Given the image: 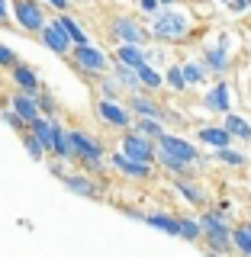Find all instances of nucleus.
<instances>
[{"label":"nucleus","mask_w":251,"mask_h":257,"mask_svg":"<svg viewBox=\"0 0 251 257\" xmlns=\"http://www.w3.org/2000/svg\"><path fill=\"white\" fill-rule=\"evenodd\" d=\"M200 161V151L197 145L187 142L184 135H174V132H164L158 139V158L155 164H161L164 171H171L174 177H187V171Z\"/></svg>","instance_id":"f257e3e1"},{"label":"nucleus","mask_w":251,"mask_h":257,"mask_svg":"<svg viewBox=\"0 0 251 257\" xmlns=\"http://www.w3.org/2000/svg\"><path fill=\"white\" fill-rule=\"evenodd\" d=\"M148 32L155 42H171V45H181L190 39L193 32V16L181 7H161V10L151 16L148 23Z\"/></svg>","instance_id":"f03ea898"},{"label":"nucleus","mask_w":251,"mask_h":257,"mask_svg":"<svg viewBox=\"0 0 251 257\" xmlns=\"http://www.w3.org/2000/svg\"><path fill=\"white\" fill-rule=\"evenodd\" d=\"M71 148H74V164H80V171L87 174H103L107 171V145L97 135H91L87 128H68Z\"/></svg>","instance_id":"7ed1b4c3"},{"label":"nucleus","mask_w":251,"mask_h":257,"mask_svg":"<svg viewBox=\"0 0 251 257\" xmlns=\"http://www.w3.org/2000/svg\"><path fill=\"white\" fill-rule=\"evenodd\" d=\"M200 225H203V241L209 244V251L229 254L232 247H235V241H232V228H229V222H225V215H219L216 209H206V212L200 215Z\"/></svg>","instance_id":"20e7f679"},{"label":"nucleus","mask_w":251,"mask_h":257,"mask_svg":"<svg viewBox=\"0 0 251 257\" xmlns=\"http://www.w3.org/2000/svg\"><path fill=\"white\" fill-rule=\"evenodd\" d=\"M71 64H74L80 74H91L94 80L100 74H110V71H113V58L103 52L100 45H94V42L74 45V52H71Z\"/></svg>","instance_id":"39448f33"},{"label":"nucleus","mask_w":251,"mask_h":257,"mask_svg":"<svg viewBox=\"0 0 251 257\" xmlns=\"http://www.w3.org/2000/svg\"><path fill=\"white\" fill-rule=\"evenodd\" d=\"M94 112H97V119H100L103 125L116 128V132H129V128H132V122H135L132 109H129V103L123 100V96H119V100H110V96H97Z\"/></svg>","instance_id":"423d86ee"},{"label":"nucleus","mask_w":251,"mask_h":257,"mask_svg":"<svg viewBox=\"0 0 251 257\" xmlns=\"http://www.w3.org/2000/svg\"><path fill=\"white\" fill-rule=\"evenodd\" d=\"M10 10H13L16 29H23V32L39 36V32L48 26V13H45L42 0H10Z\"/></svg>","instance_id":"0eeeda50"},{"label":"nucleus","mask_w":251,"mask_h":257,"mask_svg":"<svg viewBox=\"0 0 251 257\" xmlns=\"http://www.w3.org/2000/svg\"><path fill=\"white\" fill-rule=\"evenodd\" d=\"M119 151L135 161H145V164H155L158 158V142L148 139V135L135 132V128H129V132H119Z\"/></svg>","instance_id":"6e6552de"},{"label":"nucleus","mask_w":251,"mask_h":257,"mask_svg":"<svg viewBox=\"0 0 251 257\" xmlns=\"http://www.w3.org/2000/svg\"><path fill=\"white\" fill-rule=\"evenodd\" d=\"M110 32L116 36V42H129V45H148V39H151V32L148 26H142L135 16H113V23H110Z\"/></svg>","instance_id":"1a4fd4ad"},{"label":"nucleus","mask_w":251,"mask_h":257,"mask_svg":"<svg viewBox=\"0 0 251 257\" xmlns=\"http://www.w3.org/2000/svg\"><path fill=\"white\" fill-rule=\"evenodd\" d=\"M107 164H110L116 174H123L126 180H151V174H155V164H145V161H135V158L123 155L119 148L107 155Z\"/></svg>","instance_id":"9d476101"},{"label":"nucleus","mask_w":251,"mask_h":257,"mask_svg":"<svg viewBox=\"0 0 251 257\" xmlns=\"http://www.w3.org/2000/svg\"><path fill=\"white\" fill-rule=\"evenodd\" d=\"M39 39H42V45L48 52H55L58 58H71V52H74V42H71V36L64 32V26L58 20H48V26L39 32Z\"/></svg>","instance_id":"9b49d317"},{"label":"nucleus","mask_w":251,"mask_h":257,"mask_svg":"<svg viewBox=\"0 0 251 257\" xmlns=\"http://www.w3.org/2000/svg\"><path fill=\"white\" fill-rule=\"evenodd\" d=\"M203 109L213 112V116H229L232 112V87L229 80H219V84H213L203 96Z\"/></svg>","instance_id":"f8f14e48"},{"label":"nucleus","mask_w":251,"mask_h":257,"mask_svg":"<svg viewBox=\"0 0 251 257\" xmlns=\"http://www.w3.org/2000/svg\"><path fill=\"white\" fill-rule=\"evenodd\" d=\"M61 183H64V190L74 193V196L100 199V187H97L94 174H87V171H71V174H64V177H61Z\"/></svg>","instance_id":"ddd939ff"},{"label":"nucleus","mask_w":251,"mask_h":257,"mask_svg":"<svg viewBox=\"0 0 251 257\" xmlns=\"http://www.w3.org/2000/svg\"><path fill=\"white\" fill-rule=\"evenodd\" d=\"M126 103H129V109H132V116H142V119H168V109L161 106V103L148 90L132 93Z\"/></svg>","instance_id":"4468645a"},{"label":"nucleus","mask_w":251,"mask_h":257,"mask_svg":"<svg viewBox=\"0 0 251 257\" xmlns=\"http://www.w3.org/2000/svg\"><path fill=\"white\" fill-rule=\"evenodd\" d=\"M7 103H10V109H16V112H20V116L26 119L29 125L36 122L39 116H42V106H39V93H29V90H13Z\"/></svg>","instance_id":"2eb2a0df"},{"label":"nucleus","mask_w":251,"mask_h":257,"mask_svg":"<svg viewBox=\"0 0 251 257\" xmlns=\"http://www.w3.org/2000/svg\"><path fill=\"white\" fill-rule=\"evenodd\" d=\"M10 84L16 87V90H29V93H39L42 90V80H39V71L32 68V64L20 61L10 68Z\"/></svg>","instance_id":"dca6fc26"},{"label":"nucleus","mask_w":251,"mask_h":257,"mask_svg":"<svg viewBox=\"0 0 251 257\" xmlns=\"http://www.w3.org/2000/svg\"><path fill=\"white\" fill-rule=\"evenodd\" d=\"M203 61H206V68L213 71V74H229V68H232V55H229L225 45H206L203 48Z\"/></svg>","instance_id":"f3484780"},{"label":"nucleus","mask_w":251,"mask_h":257,"mask_svg":"<svg viewBox=\"0 0 251 257\" xmlns=\"http://www.w3.org/2000/svg\"><path fill=\"white\" fill-rule=\"evenodd\" d=\"M197 139L203 142V145H209V148H232V132L225 125H200L197 128Z\"/></svg>","instance_id":"a211bd4d"},{"label":"nucleus","mask_w":251,"mask_h":257,"mask_svg":"<svg viewBox=\"0 0 251 257\" xmlns=\"http://www.w3.org/2000/svg\"><path fill=\"white\" fill-rule=\"evenodd\" d=\"M113 61H123L129 68H142L148 61V45H129V42H119L116 52H113Z\"/></svg>","instance_id":"6ab92c4d"},{"label":"nucleus","mask_w":251,"mask_h":257,"mask_svg":"<svg viewBox=\"0 0 251 257\" xmlns=\"http://www.w3.org/2000/svg\"><path fill=\"white\" fill-rule=\"evenodd\" d=\"M145 225H151V228L164 231V235H174L181 238V215H168V212H145Z\"/></svg>","instance_id":"aec40b11"},{"label":"nucleus","mask_w":251,"mask_h":257,"mask_svg":"<svg viewBox=\"0 0 251 257\" xmlns=\"http://www.w3.org/2000/svg\"><path fill=\"white\" fill-rule=\"evenodd\" d=\"M113 74H116V80L123 84V90H126L129 96L145 90V87H142V80H139V71H135V68H129V64H123V61H113Z\"/></svg>","instance_id":"412c9836"},{"label":"nucleus","mask_w":251,"mask_h":257,"mask_svg":"<svg viewBox=\"0 0 251 257\" xmlns=\"http://www.w3.org/2000/svg\"><path fill=\"white\" fill-rule=\"evenodd\" d=\"M174 190L181 193V196L187 199L190 206H206V203H209L206 193H203V187H197V183H193L190 177H174Z\"/></svg>","instance_id":"4be33fe9"},{"label":"nucleus","mask_w":251,"mask_h":257,"mask_svg":"<svg viewBox=\"0 0 251 257\" xmlns=\"http://www.w3.org/2000/svg\"><path fill=\"white\" fill-rule=\"evenodd\" d=\"M181 68H184V77H187V87H203L206 80H209V74H213V71L206 68L203 58H200V61L197 58H193V61H184Z\"/></svg>","instance_id":"5701e85b"},{"label":"nucleus","mask_w":251,"mask_h":257,"mask_svg":"<svg viewBox=\"0 0 251 257\" xmlns=\"http://www.w3.org/2000/svg\"><path fill=\"white\" fill-rule=\"evenodd\" d=\"M55 20H58L61 26H64V32L71 36V42H74V45H87V42H91V36H87V29L80 26V20H74L71 13H55Z\"/></svg>","instance_id":"b1692460"},{"label":"nucleus","mask_w":251,"mask_h":257,"mask_svg":"<svg viewBox=\"0 0 251 257\" xmlns=\"http://www.w3.org/2000/svg\"><path fill=\"white\" fill-rule=\"evenodd\" d=\"M135 71H139V80H142V87H145L148 93H155V90H161V87H164V74H161V71H158L151 61H145L142 68H135Z\"/></svg>","instance_id":"393cba45"},{"label":"nucleus","mask_w":251,"mask_h":257,"mask_svg":"<svg viewBox=\"0 0 251 257\" xmlns=\"http://www.w3.org/2000/svg\"><path fill=\"white\" fill-rule=\"evenodd\" d=\"M94 87H97V96H110V100H119V96H123L126 90H123V84H119L116 80V74H100L94 80Z\"/></svg>","instance_id":"a878e982"},{"label":"nucleus","mask_w":251,"mask_h":257,"mask_svg":"<svg viewBox=\"0 0 251 257\" xmlns=\"http://www.w3.org/2000/svg\"><path fill=\"white\" fill-rule=\"evenodd\" d=\"M132 128H135V132H142V135H148V139H155V142L168 132V128H164V119H142V116H135Z\"/></svg>","instance_id":"bb28decb"},{"label":"nucleus","mask_w":251,"mask_h":257,"mask_svg":"<svg viewBox=\"0 0 251 257\" xmlns=\"http://www.w3.org/2000/svg\"><path fill=\"white\" fill-rule=\"evenodd\" d=\"M222 125H225V128H229V132H232V139L251 142V122H248V119H241V116H235V112H229Z\"/></svg>","instance_id":"cd10ccee"},{"label":"nucleus","mask_w":251,"mask_h":257,"mask_svg":"<svg viewBox=\"0 0 251 257\" xmlns=\"http://www.w3.org/2000/svg\"><path fill=\"white\" fill-rule=\"evenodd\" d=\"M20 142H23V148H26V155L32 158V161H45L48 158V151H45V145L32 135V128H26V132L20 135Z\"/></svg>","instance_id":"c85d7f7f"},{"label":"nucleus","mask_w":251,"mask_h":257,"mask_svg":"<svg viewBox=\"0 0 251 257\" xmlns=\"http://www.w3.org/2000/svg\"><path fill=\"white\" fill-rule=\"evenodd\" d=\"M164 87H171L174 93H184V90H187V77H184V68H181V64H171V68L164 71Z\"/></svg>","instance_id":"c756f323"},{"label":"nucleus","mask_w":251,"mask_h":257,"mask_svg":"<svg viewBox=\"0 0 251 257\" xmlns=\"http://www.w3.org/2000/svg\"><path fill=\"white\" fill-rule=\"evenodd\" d=\"M232 241H235V247L245 257H251V222L238 225V228H232Z\"/></svg>","instance_id":"7c9ffc66"},{"label":"nucleus","mask_w":251,"mask_h":257,"mask_svg":"<svg viewBox=\"0 0 251 257\" xmlns=\"http://www.w3.org/2000/svg\"><path fill=\"white\" fill-rule=\"evenodd\" d=\"M181 238L184 241H200V238H203V225H200V219H187V215H181Z\"/></svg>","instance_id":"2f4dec72"},{"label":"nucleus","mask_w":251,"mask_h":257,"mask_svg":"<svg viewBox=\"0 0 251 257\" xmlns=\"http://www.w3.org/2000/svg\"><path fill=\"white\" fill-rule=\"evenodd\" d=\"M0 119H4V122L10 125L16 135H23V132H26V128H29V122H26V119H23V116H20V112H16V109H10V106H7V109H0Z\"/></svg>","instance_id":"473e14b6"},{"label":"nucleus","mask_w":251,"mask_h":257,"mask_svg":"<svg viewBox=\"0 0 251 257\" xmlns=\"http://www.w3.org/2000/svg\"><path fill=\"white\" fill-rule=\"evenodd\" d=\"M216 158H219L222 164H229V167H245L248 164V155H241V151H235V148H219Z\"/></svg>","instance_id":"72a5a7b5"},{"label":"nucleus","mask_w":251,"mask_h":257,"mask_svg":"<svg viewBox=\"0 0 251 257\" xmlns=\"http://www.w3.org/2000/svg\"><path fill=\"white\" fill-rule=\"evenodd\" d=\"M39 106H42V116H55L58 112V100H55V93L52 90H39Z\"/></svg>","instance_id":"f704fd0d"},{"label":"nucleus","mask_w":251,"mask_h":257,"mask_svg":"<svg viewBox=\"0 0 251 257\" xmlns=\"http://www.w3.org/2000/svg\"><path fill=\"white\" fill-rule=\"evenodd\" d=\"M13 64H20V55H16V52H13V48L7 45V42H0V68H7V71H10Z\"/></svg>","instance_id":"c9c22d12"},{"label":"nucleus","mask_w":251,"mask_h":257,"mask_svg":"<svg viewBox=\"0 0 251 257\" xmlns=\"http://www.w3.org/2000/svg\"><path fill=\"white\" fill-rule=\"evenodd\" d=\"M135 10L145 13V16H155L161 10V0H135Z\"/></svg>","instance_id":"e433bc0d"},{"label":"nucleus","mask_w":251,"mask_h":257,"mask_svg":"<svg viewBox=\"0 0 251 257\" xmlns=\"http://www.w3.org/2000/svg\"><path fill=\"white\" fill-rule=\"evenodd\" d=\"M225 10H229V13H248L251 10V0H229Z\"/></svg>","instance_id":"4c0bfd02"},{"label":"nucleus","mask_w":251,"mask_h":257,"mask_svg":"<svg viewBox=\"0 0 251 257\" xmlns=\"http://www.w3.org/2000/svg\"><path fill=\"white\" fill-rule=\"evenodd\" d=\"M10 20H13L10 0H0V29H4V26H10Z\"/></svg>","instance_id":"58836bf2"},{"label":"nucleus","mask_w":251,"mask_h":257,"mask_svg":"<svg viewBox=\"0 0 251 257\" xmlns=\"http://www.w3.org/2000/svg\"><path fill=\"white\" fill-rule=\"evenodd\" d=\"M45 7H52L55 13H68V7H71V0H42Z\"/></svg>","instance_id":"ea45409f"},{"label":"nucleus","mask_w":251,"mask_h":257,"mask_svg":"<svg viewBox=\"0 0 251 257\" xmlns=\"http://www.w3.org/2000/svg\"><path fill=\"white\" fill-rule=\"evenodd\" d=\"M48 171H52L55 177H58V180H61V177H64V174H68V171H64V161H58V158H55V161H52V164H48Z\"/></svg>","instance_id":"a19ab883"},{"label":"nucleus","mask_w":251,"mask_h":257,"mask_svg":"<svg viewBox=\"0 0 251 257\" xmlns=\"http://www.w3.org/2000/svg\"><path fill=\"white\" fill-rule=\"evenodd\" d=\"M161 7H181V0H161Z\"/></svg>","instance_id":"79ce46f5"},{"label":"nucleus","mask_w":251,"mask_h":257,"mask_svg":"<svg viewBox=\"0 0 251 257\" xmlns=\"http://www.w3.org/2000/svg\"><path fill=\"white\" fill-rule=\"evenodd\" d=\"M203 257H225V254H219V251H206Z\"/></svg>","instance_id":"37998d69"},{"label":"nucleus","mask_w":251,"mask_h":257,"mask_svg":"<svg viewBox=\"0 0 251 257\" xmlns=\"http://www.w3.org/2000/svg\"><path fill=\"white\" fill-rule=\"evenodd\" d=\"M222 4H229V0H222Z\"/></svg>","instance_id":"c03bdc74"}]
</instances>
